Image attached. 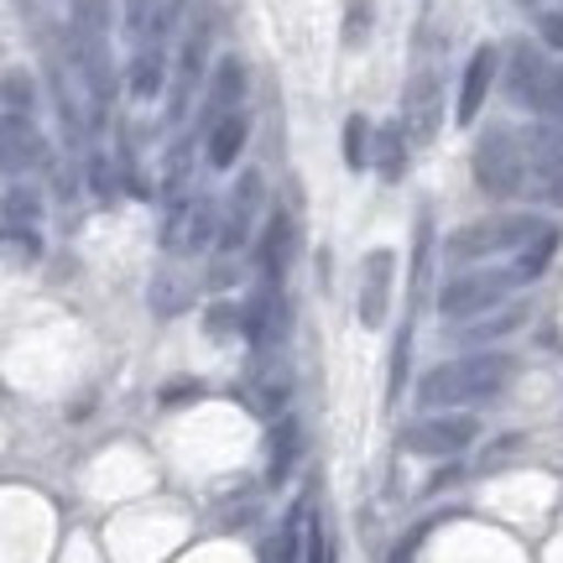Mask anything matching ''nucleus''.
<instances>
[{"mask_svg": "<svg viewBox=\"0 0 563 563\" xmlns=\"http://www.w3.org/2000/svg\"><path fill=\"white\" fill-rule=\"evenodd\" d=\"M517 382V361L501 355V350H475L464 361L433 365L418 386L422 407H470V402H490L501 397L506 386Z\"/></svg>", "mask_w": 563, "mask_h": 563, "instance_id": "1", "label": "nucleus"}, {"mask_svg": "<svg viewBox=\"0 0 563 563\" xmlns=\"http://www.w3.org/2000/svg\"><path fill=\"white\" fill-rule=\"evenodd\" d=\"M475 183L490 199H517L527 188V141L511 125H490L475 141Z\"/></svg>", "mask_w": 563, "mask_h": 563, "instance_id": "2", "label": "nucleus"}, {"mask_svg": "<svg viewBox=\"0 0 563 563\" xmlns=\"http://www.w3.org/2000/svg\"><path fill=\"white\" fill-rule=\"evenodd\" d=\"M220 199L214 194H188V199L167 203V224H162V245L167 256L183 251H203L209 241H220Z\"/></svg>", "mask_w": 563, "mask_h": 563, "instance_id": "3", "label": "nucleus"}, {"mask_svg": "<svg viewBox=\"0 0 563 563\" xmlns=\"http://www.w3.org/2000/svg\"><path fill=\"white\" fill-rule=\"evenodd\" d=\"M538 230H548V224H538L532 214H496V220L460 224V230L449 235L443 251H449V256H460V262H470V256H496V251L527 241V235H538Z\"/></svg>", "mask_w": 563, "mask_h": 563, "instance_id": "4", "label": "nucleus"}, {"mask_svg": "<svg viewBox=\"0 0 563 563\" xmlns=\"http://www.w3.org/2000/svg\"><path fill=\"white\" fill-rule=\"evenodd\" d=\"M475 433H481L475 418H464V412H439V418L412 422L402 433V449L407 454H422V460H454V454H464V449L475 443Z\"/></svg>", "mask_w": 563, "mask_h": 563, "instance_id": "5", "label": "nucleus"}, {"mask_svg": "<svg viewBox=\"0 0 563 563\" xmlns=\"http://www.w3.org/2000/svg\"><path fill=\"white\" fill-rule=\"evenodd\" d=\"M439 121H443V79L433 63H418L402 89V121L397 125L407 131V141H433Z\"/></svg>", "mask_w": 563, "mask_h": 563, "instance_id": "6", "label": "nucleus"}, {"mask_svg": "<svg viewBox=\"0 0 563 563\" xmlns=\"http://www.w3.org/2000/svg\"><path fill=\"white\" fill-rule=\"evenodd\" d=\"M506 292H511L506 272H464V277L443 282L439 313L443 319H485V308H496Z\"/></svg>", "mask_w": 563, "mask_h": 563, "instance_id": "7", "label": "nucleus"}, {"mask_svg": "<svg viewBox=\"0 0 563 563\" xmlns=\"http://www.w3.org/2000/svg\"><path fill=\"white\" fill-rule=\"evenodd\" d=\"M391 282H397V251L376 245L361 256V292H355V313L365 329H382L391 313Z\"/></svg>", "mask_w": 563, "mask_h": 563, "instance_id": "8", "label": "nucleus"}, {"mask_svg": "<svg viewBox=\"0 0 563 563\" xmlns=\"http://www.w3.org/2000/svg\"><path fill=\"white\" fill-rule=\"evenodd\" d=\"M527 188L532 199L563 209V136L559 131H527Z\"/></svg>", "mask_w": 563, "mask_h": 563, "instance_id": "9", "label": "nucleus"}, {"mask_svg": "<svg viewBox=\"0 0 563 563\" xmlns=\"http://www.w3.org/2000/svg\"><path fill=\"white\" fill-rule=\"evenodd\" d=\"M262 194L266 183L256 167H245L241 178H235V194H230V203H224V220H220V251H241L245 241H251V224H256V214H262Z\"/></svg>", "mask_w": 563, "mask_h": 563, "instance_id": "10", "label": "nucleus"}, {"mask_svg": "<svg viewBox=\"0 0 563 563\" xmlns=\"http://www.w3.org/2000/svg\"><path fill=\"white\" fill-rule=\"evenodd\" d=\"M496 47H475L470 53V63H464V79H460V104H454V121L460 125H475V115H481L485 95H490V84H496Z\"/></svg>", "mask_w": 563, "mask_h": 563, "instance_id": "11", "label": "nucleus"}, {"mask_svg": "<svg viewBox=\"0 0 563 563\" xmlns=\"http://www.w3.org/2000/svg\"><path fill=\"white\" fill-rule=\"evenodd\" d=\"M241 95H245L241 58H220L214 63V74H209V100H203V121H209V131H214L224 115H235V110H241Z\"/></svg>", "mask_w": 563, "mask_h": 563, "instance_id": "12", "label": "nucleus"}, {"mask_svg": "<svg viewBox=\"0 0 563 563\" xmlns=\"http://www.w3.org/2000/svg\"><path fill=\"white\" fill-rule=\"evenodd\" d=\"M146 308H152L157 319H178V313H188V308H194V277L178 272V266L152 272V282H146Z\"/></svg>", "mask_w": 563, "mask_h": 563, "instance_id": "13", "label": "nucleus"}, {"mask_svg": "<svg viewBox=\"0 0 563 563\" xmlns=\"http://www.w3.org/2000/svg\"><path fill=\"white\" fill-rule=\"evenodd\" d=\"M553 79H559V68H548L543 53L538 47H511V95L517 100H532V104H543V95L553 89Z\"/></svg>", "mask_w": 563, "mask_h": 563, "instance_id": "14", "label": "nucleus"}, {"mask_svg": "<svg viewBox=\"0 0 563 563\" xmlns=\"http://www.w3.org/2000/svg\"><path fill=\"white\" fill-rule=\"evenodd\" d=\"M292 251H298V230H292V220H287V214H272V220H266V235H262L266 277H282L287 262H292Z\"/></svg>", "mask_w": 563, "mask_h": 563, "instance_id": "15", "label": "nucleus"}, {"mask_svg": "<svg viewBox=\"0 0 563 563\" xmlns=\"http://www.w3.org/2000/svg\"><path fill=\"white\" fill-rule=\"evenodd\" d=\"M298 449H302L298 418H277V428H272V464H266V481L272 485L287 481V475H292V464H298Z\"/></svg>", "mask_w": 563, "mask_h": 563, "instance_id": "16", "label": "nucleus"}, {"mask_svg": "<svg viewBox=\"0 0 563 563\" xmlns=\"http://www.w3.org/2000/svg\"><path fill=\"white\" fill-rule=\"evenodd\" d=\"M241 146H245V115L235 110V115H224L214 131H209V167L214 173H224V167H235V157H241Z\"/></svg>", "mask_w": 563, "mask_h": 563, "instance_id": "17", "label": "nucleus"}, {"mask_svg": "<svg viewBox=\"0 0 563 563\" xmlns=\"http://www.w3.org/2000/svg\"><path fill=\"white\" fill-rule=\"evenodd\" d=\"M162 89H167V58H162V47H141L131 58V95L136 100H157Z\"/></svg>", "mask_w": 563, "mask_h": 563, "instance_id": "18", "label": "nucleus"}, {"mask_svg": "<svg viewBox=\"0 0 563 563\" xmlns=\"http://www.w3.org/2000/svg\"><path fill=\"white\" fill-rule=\"evenodd\" d=\"M371 162H376V173H382L386 183H397L407 173V131L402 125H382L376 131V152H371Z\"/></svg>", "mask_w": 563, "mask_h": 563, "instance_id": "19", "label": "nucleus"}, {"mask_svg": "<svg viewBox=\"0 0 563 563\" xmlns=\"http://www.w3.org/2000/svg\"><path fill=\"white\" fill-rule=\"evenodd\" d=\"M32 79H26V68H5V125H32Z\"/></svg>", "mask_w": 563, "mask_h": 563, "instance_id": "20", "label": "nucleus"}, {"mask_svg": "<svg viewBox=\"0 0 563 563\" xmlns=\"http://www.w3.org/2000/svg\"><path fill=\"white\" fill-rule=\"evenodd\" d=\"M74 37H110V0H68Z\"/></svg>", "mask_w": 563, "mask_h": 563, "instance_id": "21", "label": "nucleus"}, {"mask_svg": "<svg viewBox=\"0 0 563 563\" xmlns=\"http://www.w3.org/2000/svg\"><path fill=\"white\" fill-rule=\"evenodd\" d=\"M371 152H376V146H371V121H365V115H350V121H344V167H350V173L371 167Z\"/></svg>", "mask_w": 563, "mask_h": 563, "instance_id": "22", "label": "nucleus"}, {"mask_svg": "<svg viewBox=\"0 0 563 563\" xmlns=\"http://www.w3.org/2000/svg\"><path fill=\"white\" fill-rule=\"evenodd\" d=\"M162 16H167V0H125V32H131V37L157 32Z\"/></svg>", "mask_w": 563, "mask_h": 563, "instance_id": "23", "label": "nucleus"}, {"mask_svg": "<svg viewBox=\"0 0 563 563\" xmlns=\"http://www.w3.org/2000/svg\"><path fill=\"white\" fill-rule=\"evenodd\" d=\"M553 251H559V230H538V235H532V251H522L517 277H538V272L553 262Z\"/></svg>", "mask_w": 563, "mask_h": 563, "instance_id": "24", "label": "nucleus"}, {"mask_svg": "<svg viewBox=\"0 0 563 563\" xmlns=\"http://www.w3.org/2000/svg\"><path fill=\"white\" fill-rule=\"evenodd\" d=\"M37 194H32V188H21V183H11V188H5V230H11V224H32L37 220Z\"/></svg>", "mask_w": 563, "mask_h": 563, "instance_id": "25", "label": "nucleus"}, {"mask_svg": "<svg viewBox=\"0 0 563 563\" xmlns=\"http://www.w3.org/2000/svg\"><path fill=\"white\" fill-rule=\"evenodd\" d=\"M256 402H262V412H277L282 402H287V371H272V365H266L262 376H256Z\"/></svg>", "mask_w": 563, "mask_h": 563, "instance_id": "26", "label": "nucleus"}, {"mask_svg": "<svg viewBox=\"0 0 563 563\" xmlns=\"http://www.w3.org/2000/svg\"><path fill=\"white\" fill-rule=\"evenodd\" d=\"M517 323H522V313H496V319H485V323H470V329H460V340L485 344V340H496V334H511Z\"/></svg>", "mask_w": 563, "mask_h": 563, "instance_id": "27", "label": "nucleus"}, {"mask_svg": "<svg viewBox=\"0 0 563 563\" xmlns=\"http://www.w3.org/2000/svg\"><path fill=\"white\" fill-rule=\"evenodd\" d=\"M308 563H340V543H334V532L323 522L308 527Z\"/></svg>", "mask_w": 563, "mask_h": 563, "instance_id": "28", "label": "nucleus"}, {"mask_svg": "<svg viewBox=\"0 0 563 563\" xmlns=\"http://www.w3.org/2000/svg\"><path fill=\"white\" fill-rule=\"evenodd\" d=\"M5 245H11V256H26V262L42 256V241H37L32 224H11V230H5Z\"/></svg>", "mask_w": 563, "mask_h": 563, "instance_id": "29", "label": "nucleus"}, {"mask_svg": "<svg viewBox=\"0 0 563 563\" xmlns=\"http://www.w3.org/2000/svg\"><path fill=\"white\" fill-rule=\"evenodd\" d=\"M365 26H371V5H365V0H355V5H350V21H344V42L355 47V42L365 37Z\"/></svg>", "mask_w": 563, "mask_h": 563, "instance_id": "30", "label": "nucleus"}, {"mask_svg": "<svg viewBox=\"0 0 563 563\" xmlns=\"http://www.w3.org/2000/svg\"><path fill=\"white\" fill-rule=\"evenodd\" d=\"M538 32H543L548 47H559L563 53V11H543V16H538Z\"/></svg>", "mask_w": 563, "mask_h": 563, "instance_id": "31", "label": "nucleus"}, {"mask_svg": "<svg viewBox=\"0 0 563 563\" xmlns=\"http://www.w3.org/2000/svg\"><path fill=\"white\" fill-rule=\"evenodd\" d=\"M418 543H422V527L412 532V538H407L402 548H397V553H391V563H412V548H418Z\"/></svg>", "mask_w": 563, "mask_h": 563, "instance_id": "32", "label": "nucleus"}, {"mask_svg": "<svg viewBox=\"0 0 563 563\" xmlns=\"http://www.w3.org/2000/svg\"><path fill=\"white\" fill-rule=\"evenodd\" d=\"M183 397H199V386H173V391H162V402H167V407L183 402Z\"/></svg>", "mask_w": 563, "mask_h": 563, "instance_id": "33", "label": "nucleus"}]
</instances>
